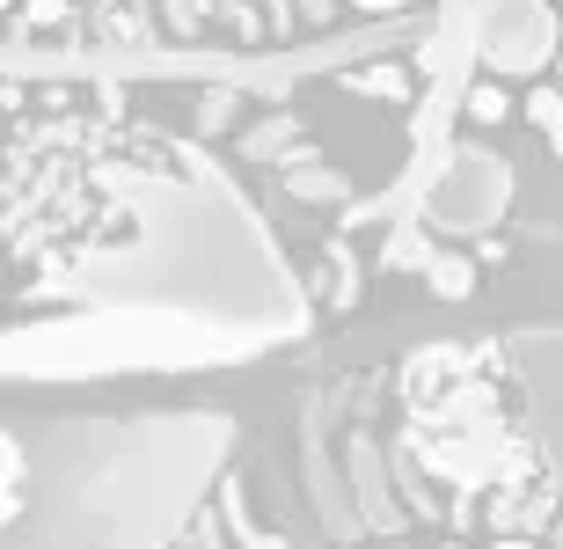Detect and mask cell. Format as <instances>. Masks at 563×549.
<instances>
[{"instance_id":"1","label":"cell","mask_w":563,"mask_h":549,"mask_svg":"<svg viewBox=\"0 0 563 549\" xmlns=\"http://www.w3.org/2000/svg\"><path fill=\"white\" fill-rule=\"evenodd\" d=\"M300 330V278L242 184L212 154L146 132L96 147L81 228L22 264L8 381L198 374L278 352Z\"/></svg>"},{"instance_id":"2","label":"cell","mask_w":563,"mask_h":549,"mask_svg":"<svg viewBox=\"0 0 563 549\" xmlns=\"http://www.w3.org/2000/svg\"><path fill=\"white\" fill-rule=\"evenodd\" d=\"M228 462V410H15L0 535L15 549H162L198 528Z\"/></svg>"},{"instance_id":"3","label":"cell","mask_w":563,"mask_h":549,"mask_svg":"<svg viewBox=\"0 0 563 549\" xmlns=\"http://www.w3.org/2000/svg\"><path fill=\"white\" fill-rule=\"evenodd\" d=\"M402 469L424 476V498L454 506L461 528H527V506L563 498L556 469L542 454L534 410L520 396V374L498 344H432L402 366L396 396Z\"/></svg>"},{"instance_id":"4","label":"cell","mask_w":563,"mask_h":549,"mask_svg":"<svg viewBox=\"0 0 563 549\" xmlns=\"http://www.w3.org/2000/svg\"><path fill=\"white\" fill-rule=\"evenodd\" d=\"M505 360L520 374V396L534 410V432H542V454L563 484V322H527V330H505Z\"/></svg>"}]
</instances>
